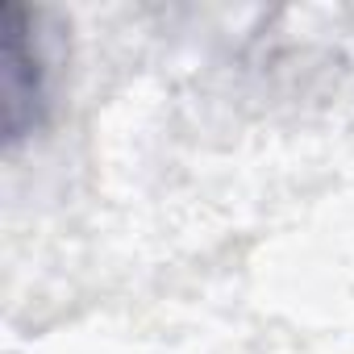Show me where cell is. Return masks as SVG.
<instances>
[{"label":"cell","mask_w":354,"mask_h":354,"mask_svg":"<svg viewBox=\"0 0 354 354\" xmlns=\"http://www.w3.org/2000/svg\"><path fill=\"white\" fill-rule=\"evenodd\" d=\"M50 113V67L38 34V13L0 5V125L5 142L17 146L46 125Z\"/></svg>","instance_id":"1"}]
</instances>
